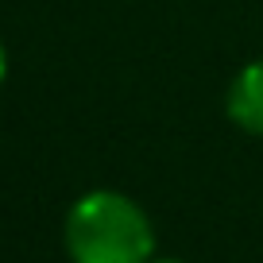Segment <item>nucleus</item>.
<instances>
[{
  "label": "nucleus",
  "mask_w": 263,
  "mask_h": 263,
  "mask_svg": "<svg viewBox=\"0 0 263 263\" xmlns=\"http://www.w3.org/2000/svg\"><path fill=\"white\" fill-rule=\"evenodd\" d=\"M4 74H8V54H4V43H0V82H4Z\"/></svg>",
  "instance_id": "3"
},
{
  "label": "nucleus",
  "mask_w": 263,
  "mask_h": 263,
  "mask_svg": "<svg viewBox=\"0 0 263 263\" xmlns=\"http://www.w3.org/2000/svg\"><path fill=\"white\" fill-rule=\"evenodd\" d=\"M70 263H151L155 224L140 201L116 190H89L78 197L62 224Z\"/></svg>",
  "instance_id": "1"
},
{
  "label": "nucleus",
  "mask_w": 263,
  "mask_h": 263,
  "mask_svg": "<svg viewBox=\"0 0 263 263\" xmlns=\"http://www.w3.org/2000/svg\"><path fill=\"white\" fill-rule=\"evenodd\" d=\"M224 108H229V120L236 128H244L248 136H263V58L248 62L232 78Z\"/></svg>",
  "instance_id": "2"
},
{
  "label": "nucleus",
  "mask_w": 263,
  "mask_h": 263,
  "mask_svg": "<svg viewBox=\"0 0 263 263\" xmlns=\"http://www.w3.org/2000/svg\"><path fill=\"white\" fill-rule=\"evenodd\" d=\"M151 263H182V259H151Z\"/></svg>",
  "instance_id": "4"
}]
</instances>
